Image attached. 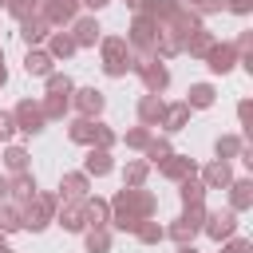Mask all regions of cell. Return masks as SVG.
<instances>
[{
  "mask_svg": "<svg viewBox=\"0 0 253 253\" xmlns=\"http://www.w3.org/2000/svg\"><path fill=\"white\" fill-rule=\"evenodd\" d=\"M154 213H158V198L146 186H123L111 198V229H119V233H134V225Z\"/></svg>",
  "mask_w": 253,
  "mask_h": 253,
  "instance_id": "obj_1",
  "label": "cell"
},
{
  "mask_svg": "<svg viewBox=\"0 0 253 253\" xmlns=\"http://www.w3.org/2000/svg\"><path fill=\"white\" fill-rule=\"evenodd\" d=\"M95 47H99V55H103V75H107V79H123V75H130L134 63H138V55L130 51L126 36H103Z\"/></svg>",
  "mask_w": 253,
  "mask_h": 253,
  "instance_id": "obj_2",
  "label": "cell"
},
{
  "mask_svg": "<svg viewBox=\"0 0 253 253\" xmlns=\"http://www.w3.org/2000/svg\"><path fill=\"white\" fill-rule=\"evenodd\" d=\"M55 206H59V194H47V190H36L32 202L20 206V217H24V229L28 233H43L55 217Z\"/></svg>",
  "mask_w": 253,
  "mask_h": 253,
  "instance_id": "obj_3",
  "label": "cell"
},
{
  "mask_svg": "<svg viewBox=\"0 0 253 253\" xmlns=\"http://www.w3.org/2000/svg\"><path fill=\"white\" fill-rule=\"evenodd\" d=\"M202 221H206V202H190L182 210V217H174L166 225V237L174 245H194V237L202 233Z\"/></svg>",
  "mask_w": 253,
  "mask_h": 253,
  "instance_id": "obj_4",
  "label": "cell"
},
{
  "mask_svg": "<svg viewBox=\"0 0 253 253\" xmlns=\"http://www.w3.org/2000/svg\"><path fill=\"white\" fill-rule=\"evenodd\" d=\"M154 36H158V20H150L146 12H134V20H130V28H126V43H130V51H134L138 59L154 55Z\"/></svg>",
  "mask_w": 253,
  "mask_h": 253,
  "instance_id": "obj_5",
  "label": "cell"
},
{
  "mask_svg": "<svg viewBox=\"0 0 253 253\" xmlns=\"http://www.w3.org/2000/svg\"><path fill=\"white\" fill-rule=\"evenodd\" d=\"M134 75L142 79V91H146V95H162V91L170 87V67H166L158 55L138 59V63H134Z\"/></svg>",
  "mask_w": 253,
  "mask_h": 253,
  "instance_id": "obj_6",
  "label": "cell"
},
{
  "mask_svg": "<svg viewBox=\"0 0 253 253\" xmlns=\"http://www.w3.org/2000/svg\"><path fill=\"white\" fill-rule=\"evenodd\" d=\"M12 119H16V130H20V134H40V130L47 126L40 99H20V103L12 107Z\"/></svg>",
  "mask_w": 253,
  "mask_h": 253,
  "instance_id": "obj_7",
  "label": "cell"
},
{
  "mask_svg": "<svg viewBox=\"0 0 253 253\" xmlns=\"http://www.w3.org/2000/svg\"><path fill=\"white\" fill-rule=\"evenodd\" d=\"M202 233L210 237V241H225V237H233L237 233V213L233 210H206V221H202Z\"/></svg>",
  "mask_w": 253,
  "mask_h": 253,
  "instance_id": "obj_8",
  "label": "cell"
},
{
  "mask_svg": "<svg viewBox=\"0 0 253 253\" xmlns=\"http://www.w3.org/2000/svg\"><path fill=\"white\" fill-rule=\"evenodd\" d=\"M71 111L83 115V119H99L107 111V95L99 87H75L71 91Z\"/></svg>",
  "mask_w": 253,
  "mask_h": 253,
  "instance_id": "obj_9",
  "label": "cell"
},
{
  "mask_svg": "<svg viewBox=\"0 0 253 253\" xmlns=\"http://www.w3.org/2000/svg\"><path fill=\"white\" fill-rule=\"evenodd\" d=\"M237 47L229 43V40H217L210 51H206V67H210V75H229L233 67H237Z\"/></svg>",
  "mask_w": 253,
  "mask_h": 253,
  "instance_id": "obj_10",
  "label": "cell"
},
{
  "mask_svg": "<svg viewBox=\"0 0 253 253\" xmlns=\"http://www.w3.org/2000/svg\"><path fill=\"white\" fill-rule=\"evenodd\" d=\"M67 32H71L75 47H95V43L103 40V24L95 20V12H91V16H75V20L67 24Z\"/></svg>",
  "mask_w": 253,
  "mask_h": 253,
  "instance_id": "obj_11",
  "label": "cell"
},
{
  "mask_svg": "<svg viewBox=\"0 0 253 253\" xmlns=\"http://www.w3.org/2000/svg\"><path fill=\"white\" fill-rule=\"evenodd\" d=\"M63 233H83L87 229V217H83V202H67V198H59V206H55V217H51Z\"/></svg>",
  "mask_w": 253,
  "mask_h": 253,
  "instance_id": "obj_12",
  "label": "cell"
},
{
  "mask_svg": "<svg viewBox=\"0 0 253 253\" xmlns=\"http://www.w3.org/2000/svg\"><path fill=\"white\" fill-rule=\"evenodd\" d=\"M40 16H43L51 28H67V24L79 16V0H43V4H40Z\"/></svg>",
  "mask_w": 253,
  "mask_h": 253,
  "instance_id": "obj_13",
  "label": "cell"
},
{
  "mask_svg": "<svg viewBox=\"0 0 253 253\" xmlns=\"http://www.w3.org/2000/svg\"><path fill=\"white\" fill-rule=\"evenodd\" d=\"M91 194V178L83 174V170H67V174H59V198H67V202H83Z\"/></svg>",
  "mask_w": 253,
  "mask_h": 253,
  "instance_id": "obj_14",
  "label": "cell"
},
{
  "mask_svg": "<svg viewBox=\"0 0 253 253\" xmlns=\"http://www.w3.org/2000/svg\"><path fill=\"white\" fill-rule=\"evenodd\" d=\"M198 178H202V186H206V190H225V186L233 182V162L213 158V162H210V166H206Z\"/></svg>",
  "mask_w": 253,
  "mask_h": 253,
  "instance_id": "obj_15",
  "label": "cell"
},
{
  "mask_svg": "<svg viewBox=\"0 0 253 253\" xmlns=\"http://www.w3.org/2000/svg\"><path fill=\"white\" fill-rule=\"evenodd\" d=\"M51 32H55V28H51V24H47L40 12H36V16H28V20H20V40H24L28 47H40V43H43Z\"/></svg>",
  "mask_w": 253,
  "mask_h": 253,
  "instance_id": "obj_16",
  "label": "cell"
},
{
  "mask_svg": "<svg viewBox=\"0 0 253 253\" xmlns=\"http://www.w3.org/2000/svg\"><path fill=\"white\" fill-rule=\"evenodd\" d=\"M83 174H87V178H107V174H115V158H111V150L87 146V158H83Z\"/></svg>",
  "mask_w": 253,
  "mask_h": 253,
  "instance_id": "obj_17",
  "label": "cell"
},
{
  "mask_svg": "<svg viewBox=\"0 0 253 253\" xmlns=\"http://www.w3.org/2000/svg\"><path fill=\"white\" fill-rule=\"evenodd\" d=\"M158 174H162L166 182H182V178L198 174V162H194V158H186V154H170L166 162H158Z\"/></svg>",
  "mask_w": 253,
  "mask_h": 253,
  "instance_id": "obj_18",
  "label": "cell"
},
{
  "mask_svg": "<svg viewBox=\"0 0 253 253\" xmlns=\"http://www.w3.org/2000/svg\"><path fill=\"white\" fill-rule=\"evenodd\" d=\"M182 103H186L190 111H210V107L217 103V87H213V83H190Z\"/></svg>",
  "mask_w": 253,
  "mask_h": 253,
  "instance_id": "obj_19",
  "label": "cell"
},
{
  "mask_svg": "<svg viewBox=\"0 0 253 253\" xmlns=\"http://www.w3.org/2000/svg\"><path fill=\"white\" fill-rule=\"evenodd\" d=\"M134 111H138V123H142V126H162V115H166V99H162V95H142Z\"/></svg>",
  "mask_w": 253,
  "mask_h": 253,
  "instance_id": "obj_20",
  "label": "cell"
},
{
  "mask_svg": "<svg viewBox=\"0 0 253 253\" xmlns=\"http://www.w3.org/2000/svg\"><path fill=\"white\" fill-rule=\"evenodd\" d=\"M36 190H40V182H36V174H32V170H20V174H12V178H8V198H12V202H20V206H24V202H32V194H36Z\"/></svg>",
  "mask_w": 253,
  "mask_h": 253,
  "instance_id": "obj_21",
  "label": "cell"
},
{
  "mask_svg": "<svg viewBox=\"0 0 253 253\" xmlns=\"http://www.w3.org/2000/svg\"><path fill=\"white\" fill-rule=\"evenodd\" d=\"M225 190H229V210H233V213H245V210L253 206V178H237V174H233V182H229Z\"/></svg>",
  "mask_w": 253,
  "mask_h": 253,
  "instance_id": "obj_22",
  "label": "cell"
},
{
  "mask_svg": "<svg viewBox=\"0 0 253 253\" xmlns=\"http://www.w3.org/2000/svg\"><path fill=\"white\" fill-rule=\"evenodd\" d=\"M190 107L178 99V103H166V115H162V134H178V130H186L190 126Z\"/></svg>",
  "mask_w": 253,
  "mask_h": 253,
  "instance_id": "obj_23",
  "label": "cell"
},
{
  "mask_svg": "<svg viewBox=\"0 0 253 253\" xmlns=\"http://www.w3.org/2000/svg\"><path fill=\"white\" fill-rule=\"evenodd\" d=\"M43 43H47V55H51V59H71V55L79 51L67 28H55V32H51V36H47Z\"/></svg>",
  "mask_w": 253,
  "mask_h": 253,
  "instance_id": "obj_24",
  "label": "cell"
},
{
  "mask_svg": "<svg viewBox=\"0 0 253 253\" xmlns=\"http://www.w3.org/2000/svg\"><path fill=\"white\" fill-rule=\"evenodd\" d=\"M83 217H87V225H111V202L87 194L83 198Z\"/></svg>",
  "mask_w": 253,
  "mask_h": 253,
  "instance_id": "obj_25",
  "label": "cell"
},
{
  "mask_svg": "<svg viewBox=\"0 0 253 253\" xmlns=\"http://www.w3.org/2000/svg\"><path fill=\"white\" fill-rule=\"evenodd\" d=\"M51 63H55V59L47 55V47H28V55H24V71L36 75V79H43L47 71H55Z\"/></svg>",
  "mask_w": 253,
  "mask_h": 253,
  "instance_id": "obj_26",
  "label": "cell"
},
{
  "mask_svg": "<svg viewBox=\"0 0 253 253\" xmlns=\"http://www.w3.org/2000/svg\"><path fill=\"white\" fill-rule=\"evenodd\" d=\"M40 107H43V119H47V123L67 119V115H71V95H55V91H47V95L40 99Z\"/></svg>",
  "mask_w": 253,
  "mask_h": 253,
  "instance_id": "obj_27",
  "label": "cell"
},
{
  "mask_svg": "<svg viewBox=\"0 0 253 253\" xmlns=\"http://www.w3.org/2000/svg\"><path fill=\"white\" fill-rule=\"evenodd\" d=\"M83 249L87 253H111V225H87L83 229Z\"/></svg>",
  "mask_w": 253,
  "mask_h": 253,
  "instance_id": "obj_28",
  "label": "cell"
},
{
  "mask_svg": "<svg viewBox=\"0 0 253 253\" xmlns=\"http://www.w3.org/2000/svg\"><path fill=\"white\" fill-rule=\"evenodd\" d=\"M245 134H217V142H213V154L217 158H225V162H233V158H241V150H245Z\"/></svg>",
  "mask_w": 253,
  "mask_h": 253,
  "instance_id": "obj_29",
  "label": "cell"
},
{
  "mask_svg": "<svg viewBox=\"0 0 253 253\" xmlns=\"http://www.w3.org/2000/svg\"><path fill=\"white\" fill-rule=\"evenodd\" d=\"M213 43H217V36H213V32H206V28H198V32H190V36H186V47H182V51H190L194 59H206V51H210Z\"/></svg>",
  "mask_w": 253,
  "mask_h": 253,
  "instance_id": "obj_30",
  "label": "cell"
},
{
  "mask_svg": "<svg viewBox=\"0 0 253 253\" xmlns=\"http://www.w3.org/2000/svg\"><path fill=\"white\" fill-rule=\"evenodd\" d=\"M67 138H71L75 146H91V138H95V119L75 115V119L67 123Z\"/></svg>",
  "mask_w": 253,
  "mask_h": 253,
  "instance_id": "obj_31",
  "label": "cell"
},
{
  "mask_svg": "<svg viewBox=\"0 0 253 253\" xmlns=\"http://www.w3.org/2000/svg\"><path fill=\"white\" fill-rule=\"evenodd\" d=\"M174 154V146H170V134H154L150 142H146V150H142V158L150 162V166H158V162H166Z\"/></svg>",
  "mask_w": 253,
  "mask_h": 253,
  "instance_id": "obj_32",
  "label": "cell"
},
{
  "mask_svg": "<svg viewBox=\"0 0 253 253\" xmlns=\"http://www.w3.org/2000/svg\"><path fill=\"white\" fill-rule=\"evenodd\" d=\"M150 162L146 158H130L126 166H123V186H146V178H150Z\"/></svg>",
  "mask_w": 253,
  "mask_h": 253,
  "instance_id": "obj_33",
  "label": "cell"
},
{
  "mask_svg": "<svg viewBox=\"0 0 253 253\" xmlns=\"http://www.w3.org/2000/svg\"><path fill=\"white\" fill-rule=\"evenodd\" d=\"M16 229H24V217H20V202L4 198V202H0V233H16Z\"/></svg>",
  "mask_w": 253,
  "mask_h": 253,
  "instance_id": "obj_34",
  "label": "cell"
},
{
  "mask_svg": "<svg viewBox=\"0 0 253 253\" xmlns=\"http://www.w3.org/2000/svg\"><path fill=\"white\" fill-rule=\"evenodd\" d=\"M28 158H32V154H28L20 142H8V146H4V166H8V174H20V170H28V166H32Z\"/></svg>",
  "mask_w": 253,
  "mask_h": 253,
  "instance_id": "obj_35",
  "label": "cell"
},
{
  "mask_svg": "<svg viewBox=\"0 0 253 253\" xmlns=\"http://www.w3.org/2000/svg\"><path fill=\"white\" fill-rule=\"evenodd\" d=\"M178 198H182V206H190V202H206V186H202V178H198V174L182 178V182H178Z\"/></svg>",
  "mask_w": 253,
  "mask_h": 253,
  "instance_id": "obj_36",
  "label": "cell"
},
{
  "mask_svg": "<svg viewBox=\"0 0 253 253\" xmlns=\"http://www.w3.org/2000/svg\"><path fill=\"white\" fill-rule=\"evenodd\" d=\"M134 237H138L142 245H158V241H166V225H158L154 217H146V221L134 225Z\"/></svg>",
  "mask_w": 253,
  "mask_h": 253,
  "instance_id": "obj_37",
  "label": "cell"
},
{
  "mask_svg": "<svg viewBox=\"0 0 253 253\" xmlns=\"http://www.w3.org/2000/svg\"><path fill=\"white\" fill-rule=\"evenodd\" d=\"M150 138H154V126H142V123H138V126H130L119 142H126V150H146Z\"/></svg>",
  "mask_w": 253,
  "mask_h": 253,
  "instance_id": "obj_38",
  "label": "cell"
},
{
  "mask_svg": "<svg viewBox=\"0 0 253 253\" xmlns=\"http://www.w3.org/2000/svg\"><path fill=\"white\" fill-rule=\"evenodd\" d=\"M43 87L55 91V95H71V91H75V79H71L67 71H47V75H43Z\"/></svg>",
  "mask_w": 253,
  "mask_h": 253,
  "instance_id": "obj_39",
  "label": "cell"
},
{
  "mask_svg": "<svg viewBox=\"0 0 253 253\" xmlns=\"http://www.w3.org/2000/svg\"><path fill=\"white\" fill-rule=\"evenodd\" d=\"M40 4H43V0H8V4H4V12H8L16 24H20V20L36 16V12H40Z\"/></svg>",
  "mask_w": 253,
  "mask_h": 253,
  "instance_id": "obj_40",
  "label": "cell"
},
{
  "mask_svg": "<svg viewBox=\"0 0 253 253\" xmlns=\"http://www.w3.org/2000/svg\"><path fill=\"white\" fill-rule=\"evenodd\" d=\"M115 142H119V134H115V130H111L103 119H95V138H91V146H99V150H111Z\"/></svg>",
  "mask_w": 253,
  "mask_h": 253,
  "instance_id": "obj_41",
  "label": "cell"
},
{
  "mask_svg": "<svg viewBox=\"0 0 253 253\" xmlns=\"http://www.w3.org/2000/svg\"><path fill=\"white\" fill-rule=\"evenodd\" d=\"M178 4L190 8V12H198V16H213V12L225 8V0H178Z\"/></svg>",
  "mask_w": 253,
  "mask_h": 253,
  "instance_id": "obj_42",
  "label": "cell"
},
{
  "mask_svg": "<svg viewBox=\"0 0 253 253\" xmlns=\"http://www.w3.org/2000/svg\"><path fill=\"white\" fill-rule=\"evenodd\" d=\"M20 130H16V119H12V111H0V142H12Z\"/></svg>",
  "mask_w": 253,
  "mask_h": 253,
  "instance_id": "obj_43",
  "label": "cell"
},
{
  "mask_svg": "<svg viewBox=\"0 0 253 253\" xmlns=\"http://www.w3.org/2000/svg\"><path fill=\"white\" fill-rule=\"evenodd\" d=\"M233 47H237V55H253V32H241L233 40Z\"/></svg>",
  "mask_w": 253,
  "mask_h": 253,
  "instance_id": "obj_44",
  "label": "cell"
},
{
  "mask_svg": "<svg viewBox=\"0 0 253 253\" xmlns=\"http://www.w3.org/2000/svg\"><path fill=\"white\" fill-rule=\"evenodd\" d=\"M249 115H253V103H249V99H241V103H237V123H241V134L249 130Z\"/></svg>",
  "mask_w": 253,
  "mask_h": 253,
  "instance_id": "obj_45",
  "label": "cell"
},
{
  "mask_svg": "<svg viewBox=\"0 0 253 253\" xmlns=\"http://www.w3.org/2000/svg\"><path fill=\"white\" fill-rule=\"evenodd\" d=\"M225 8H229L233 16H249V12H253V0H225Z\"/></svg>",
  "mask_w": 253,
  "mask_h": 253,
  "instance_id": "obj_46",
  "label": "cell"
},
{
  "mask_svg": "<svg viewBox=\"0 0 253 253\" xmlns=\"http://www.w3.org/2000/svg\"><path fill=\"white\" fill-rule=\"evenodd\" d=\"M79 4H83V8H91V12H99V8H107L111 0H79Z\"/></svg>",
  "mask_w": 253,
  "mask_h": 253,
  "instance_id": "obj_47",
  "label": "cell"
},
{
  "mask_svg": "<svg viewBox=\"0 0 253 253\" xmlns=\"http://www.w3.org/2000/svg\"><path fill=\"white\" fill-rule=\"evenodd\" d=\"M0 87H8V67H4V59H0Z\"/></svg>",
  "mask_w": 253,
  "mask_h": 253,
  "instance_id": "obj_48",
  "label": "cell"
},
{
  "mask_svg": "<svg viewBox=\"0 0 253 253\" xmlns=\"http://www.w3.org/2000/svg\"><path fill=\"white\" fill-rule=\"evenodd\" d=\"M4 198H8V178L0 174V202H4Z\"/></svg>",
  "mask_w": 253,
  "mask_h": 253,
  "instance_id": "obj_49",
  "label": "cell"
},
{
  "mask_svg": "<svg viewBox=\"0 0 253 253\" xmlns=\"http://www.w3.org/2000/svg\"><path fill=\"white\" fill-rule=\"evenodd\" d=\"M178 253H198V249L194 245H178Z\"/></svg>",
  "mask_w": 253,
  "mask_h": 253,
  "instance_id": "obj_50",
  "label": "cell"
},
{
  "mask_svg": "<svg viewBox=\"0 0 253 253\" xmlns=\"http://www.w3.org/2000/svg\"><path fill=\"white\" fill-rule=\"evenodd\" d=\"M126 4H130V8H134V12H138V8H142V0H126Z\"/></svg>",
  "mask_w": 253,
  "mask_h": 253,
  "instance_id": "obj_51",
  "label": "cell"
},
{
  "mask_svg": "<svg viewBox=\"0 0 253 253\" xmlns=\"http://www.w3.org/2000/svg\"><path fill=\"white\" fill-rule=\"evenodd\" d=\"M0 245H8V233H0Z\"/></svg>",
  "mask_w": 253,
  "mask_h": 253,
  "instance_id": "obj_52",
  "label": "cell"
},
{
  "mask_svg": "<svg viewBox=\"0 0 253 253\" xmlns=\"http://www.w3.org/2000/svg\"><path fill=\"white\" fill-rule=\"evenodd\" d=\"M4 4H8V0H0V8H4Z\"/></svg>",
  "mask_w": 253,
  "mask_h": 253,
  "instance_id": "obj_53",
  "label": "cell"
},
{
  "mask_svg": "<svg viewBox=\"0 0 253 253\" xmlns=\"http://www.w3.org/2000/svg\"><path fill=\"white\" fill-rule=\"evenodd\" d=\"M0 59H4V47H0Z\"/></svg>",
  "mask_w": 253,
  "mask_h": 253,
  "instance_id": "obj_54",
  "label": "cell"
}]
</instances>
